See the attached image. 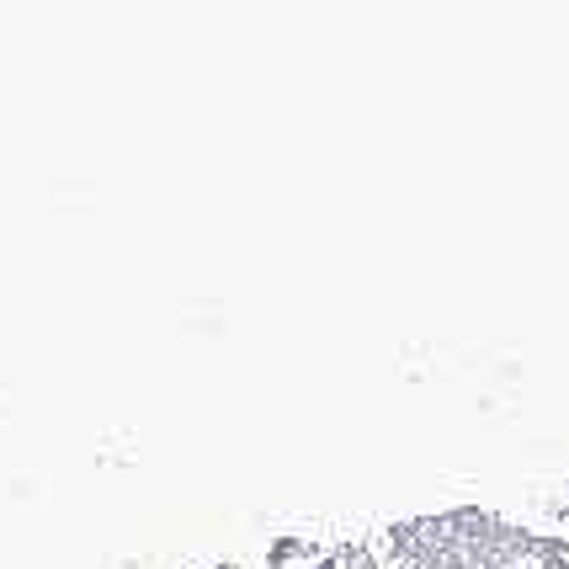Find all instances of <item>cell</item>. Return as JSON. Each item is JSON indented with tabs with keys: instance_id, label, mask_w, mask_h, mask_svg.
I'll use <instances>...</instances> for the list:
<instances>
[{
	"instance_id": "1",
	"label": "cell",
	"mask_w": 569,
	"mask_h": 569,
	"mask_svg": "<svg viewBox=\"0 0 569 569\" xmlns=\"http://www.w3.org/2000/svg\"><path fill=\"white\" fill-rule=\"evenodd\" d=\"M309 548L298 543V538H277L272 543V553H267V565H288V559H303Z\"/></svg>"
}]
</instances>
